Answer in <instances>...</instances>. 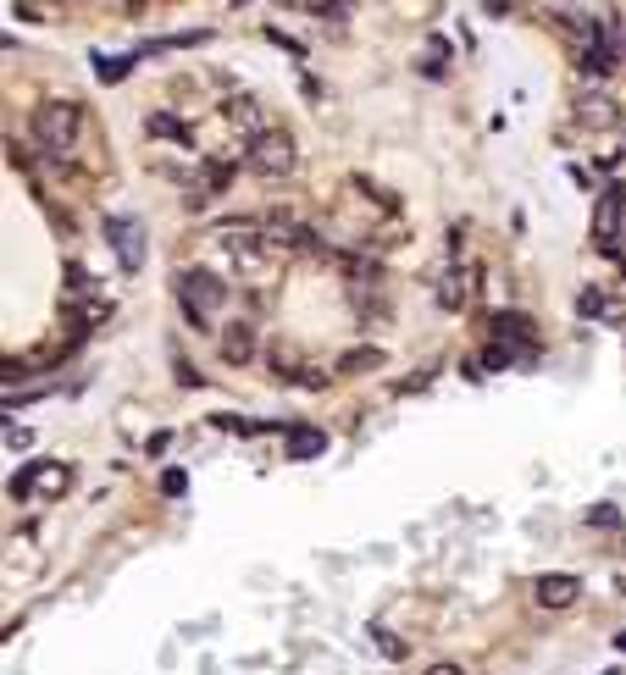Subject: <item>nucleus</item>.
Returning <instances> with one entry per match:
<instances>
[{
	"instance_id": "f257e3e1",
	"label": "nucleus",
	"mask_w": 626,
	"mask_h": 675,
	"mask_svg": "<svg viewBox=\"0 0 626 675\" xmlns=\"http://www.w3.org/2000/svg\"><path fill=\"white\" fill-rule=\"evenodd\" d=\"M78 128H84V106H78V100H45V106H34V139L45 144L50 155L73 150Z\"/></svg>"
},
{
	"instance_id": "f03ea898",
	"label": "nucleus",
	"mask_w": 626,
	"mask_h": 675,
	"mask_svg": "<svg viewBox=\"0 0 626 675\" xmlns=\"http://www.w3.org/2000/svg\"><path fill=\"white\" fill-rule=\"evenodd\" d=\"M244 161L261 172V178H289L294 172V161H300V150H294V139L289 133H277V128H261L250 139V150H244Z\"/></svg>"
},
{
	"instance_id": "7ed1b4c3",
	"label": "nucleus",
	"mask_w": 626,
	"mask_h": 675,
	"mask_svg": "<svg viewBox=\"0 0 626 675\" xmlns=\"http://www.w3.org/2000/svg\"><path fill=\"white\" fill-rule=\"evenodd\" d=\"M178 299H183V310H189L194 327L211 332L205 321H211V310H217L222 299H228V288H222L211 272H194V266H183V272H178Z\"/></svg>"
},
{
	"instance_id": "20e7f679",
	"label": "nucleus",
	"mask_w": 626,
	"mask_h": 675,
	"mask_svg": "<svg viewBox=\"0 0 626 675\" xmlns=\"http://www.w3.org/2000/svg\"><path fill=\"white\" fill-rule=\"evenodd\" d=\"M106 238H111V249H117L122 277H139V272H145V222H133V216H111V222H106Z\"/></svg>"
},
{
	"instance_id": "39448f33",
	"label": "nucleus",
	"mask_w": 626,
	"mask_h": 675,
	"mask_svg": "<svg viewBox=\"0 0 626 675\" xmlns=\"http://www.w3.org/2000/svg\"><path fill=\"white\" fill-rule=\"evenodd\" d=\"M61 487H67V465H61V460H28L23 471L12 476V498H17V504H23V498H34V493L56 498Z\"/></svg>"
},
{
	"instance_id": "423d86ee",
	"label": "nucleus",
	"mask_w": 626,
	"mask_h": 675,
	"mask_svg": "<svg viewBox=\"0 0 626 675\" xmlns=\"http://www.w3.org/2000/svg\"><path fill=\"white\" fill-rule=\"evenodd\" d=\"M283 454H289V460H322V454H327V432L294 421V427L283 432Z\"/></svg>"
},
{
	"instance_id": "0eeeda50",
	"label": "nucleus",
	"mask_w": 626,
	"mask_h": 675,
	"mask_svg": "<svg viewBox=\"0 0 626 675\" xmlns=\"http://www.w3.org/2000/svg\"><path fill=\"white\" fill-rule=\"evenodd\" d=\"M577 598H582L577 576H566V570H560V576H538V604L543 609H571Z\"/></svg>"
},
{
	"instance_id": "6e6552de",
	"label": "nucleus",
	"mask_w": 626,
	"mask_h": 675,
	"mask_svg": "<svg viewBox=\"0 0 626 675\" xmlns=\"http://www.w3.org/2000/svg\"><path fill=\"white\" fill-rule=\"evenodd\" d=\"M621 211H626V189L604 194V216L593 222V238L604 244V255H615V233H621Z\"/></svg>"
},
{
	"instance_id": "1a4fd4ad",
	"label": "nucleus",
	"mask_w": 626,
	"mask_h": 675,
	"mask_svg": "<svg viewBox=\"0 0 626 675\" xmlns=\"http://www.w3.org/2000/svg\"><path fill=\"white\" fill-rule=\"evenodd\" d=\"M222 355H228V360H250L255 355V327H250V321H233V332L222 338Z\"/></svg>"
},
{
	"instance_id": "9d476101",
	"label": "nucleus",
	"mask_w": 626,
	"mask_h": 675,
	"mask_svg": "<svg viewBox=\"0 0 626 675\" xmlns=\"http://www.w3.org/2000/svg\"><path fill=\"white\" fill-rule=\"evenodd\" d=\"M89 61H95V78H100V83H122V78L133 72V61H139V56H100V50H95Z\"/></svg>"
},
{
	"instance_id": "9b49d317",
	"label": "nucleus",
	"mask_w": 626,
	"mask_h": 675,
	"mask_svg": "<svg viewBox=\"0 0 626 675\" xmlns=\"http://www.w3.org/2000/svg\"><path fill=\"white\" fill-rule=\"evenodd\" d=\"M488 327H494V338H532V321L527 316H510V310L488 316Z\"/></svg>"
},
{
	"instance_id": "f8f14e48",
	"label": "nucleus",
	"mask_w": 626,
	"mask_h": 675,
	"mask_svg": "<svg viewBox=\"0 0 626 675\" xmlns=\"http://www.w3.org/2000/svg\"><path fill=\"white\" fill-rule=\"evenodd\" d=\"M588 72H610L615 67V50H610V39H604V28H599V39L588 45V61H582Z\"/></svg>"
},
{
	"instance_id": "ddd939ff",
	"label": "nucleus",
	"mask_w": 626,
	"mask_h": 675,
	"mask_svg": "<svg viewBox=\"0 0 626 675\" xmlns=\"http://www.w3.org/2000/svg\"><path fill=\"white\" fill-rule=\"evenodd\" d=\"M577 117L588 122V128H604V122H615V106H610L604 95H599V100L588 95V100H582V111H577Z\"/></svg>"
},
{
	"instance_id": "4468645a",
	"label": "nucleus",
	"mask_w": 626,
	"mask_h": 675,
	"mask_svg": "<svg viewBox=\"0 0 626 675\" xmlns=\"http://www.w3.org/2000/svg\"><path fill=\"white\" fill-rule=\"evenodd\" d=\"M505 366H516V349L499 338V344H488L482 349V371H505Z\"/></svg>"
},
{
	"instance_id": "2eb2a0df",
	"label": "nucleus",
	"mask_w": 626,
	"mask_h": 675,
	"mask_svg": "<svg viewBox=\"0 0 626 675\" xmlns=\"http://www.w3.org/2000/svg\"><path fill=\"white\" fill-rule=\"evenodd\" d=\"M189 493V476L178 471V465H167V471H161V498H183Z\"/></svg>"
},
{
	"instance_id": "dca6fc26",
	"label": "nucleus",
	"mask_w": 626,
	"mask_h": 675,
	"mask_svg": "<svg viewBox=\"0 0 626 675\" xmlns=\"http://www.w3.org/2000/svg\"><path fill=\"white\" fill-rule=\"evenodd\" d=\"M377 360H383L377 349H350V355L338 360V371H366V366H377Z\"/></svg>"
},
{
	"instance_id": "f3484780",
	"label": "nucleus",
	"mask_w": 626,
	"mask_h": 675,
	"mask_svg": "<svg viewBox=\"0 0 626 675\" xmlns=\"http://www.w3.org/2000/svg\"><path fill=\"white\" fill-rule=\"evenodd\" d=\"M145 128H150V133H161V139H189V133H183V122H172V117H150Z\"/></svg>"
},
{
	"instance_id": "a211bd4d",
	"label": "nucleus",
	"mask_w": 626,
	"mask_h": 675,
	"mask_svg": "<svg viewBox=\"0 0 626 675\" xmlns=\"http://www.w3.org/2000/svg\"><path fill=\"white\" fill-rule=\"evenodd\" d=\"M588 526H621V510H615V504H593Z\"/></svg>"
},
{
	"instance_id": "6ab92c4d",
	"label": "nucleus",
	"mask_w": 626,
	"mask_h": 675,
	"mask_svg": "<svg viewBox=\"0 0 626 675\" xmlns=\"http://www.w3.org/2000/svg\"><path fill=\"white\" fill-rule=\"evenodd\" d=\"M316 12H322V23H344L350 17V0H322Z\"/></svg>"
},
{
	"instance_id": "aec40b11",
	"label": "nucleus",
	"mask_w": 626,
	"mask_h": 675,
	"mask_svg": "<svg viewBox=\"0 0 626 675\" xmlns=\"http://www.w3.org/2000/svg\"><path fill=\"white\" fill-rule=\"evenodd\" d=\"M372 642H377V648L388 653V659H405V642H394V637H388V631H377V626H372Z\"/></svg>"
},
{
	"instance_id": "412c9836",
	"label": "nucleus",
	"mask_w": 626,
	"mask_h": 675,
	"mask_svg": "<svg viewBox=\"0 0 626 675\" xmlns=\"http://www.w3.org/2000/svg\"><path fill=\"white\" fill-rule=\"evenodd\" d=\"M610 310V299H599V294H582V316H604Z\"/></svg>"
},
{
	"instance_id": "4be33fe9",
	"label": "nucleus",
	"mask_w": 626,
	"mask_h": 675,
	"mask_svg": "<svg viewBox=\"0 0 626 675\" xmlns=\"http://www.w3.org/2000/svg\"><path fill=\"white\" fill-rule=\"evenodd\" d=\"M427 675H466V670H460V664H433Z\"/></svg>"
},
{
	"instance_id": "5701e85b",
	"label": "nucleus",
	"mask_w": 626,
	"mask_h": 675,
	"mask_svg": "<svg viewBox=\"0 0 626 675\" xmlns=\"http://www.w3.org/2000/svg\"><path fill=\"white\" fill-rule=\"evenodd\" d=\"M615 653H626V631H615Z\"/></svg>"
},
{
	"instance_id": "b1692460",
	"label": "nucleus",
	"mask_w": 626,
	"mask_h": 675,
	"mask_svg": "<svg viewBox=\"0 0 626 675\" xmlns=\"http://www.w3.org/2000/svg\"><path fill=\"white\" fill-rule=\"evenodd\" d=\"M599 675H621V670H599Z\"/></svg>"
}]
</instances>
